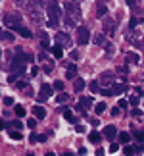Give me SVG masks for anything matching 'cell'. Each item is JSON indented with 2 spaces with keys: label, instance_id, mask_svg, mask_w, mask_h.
<instances>
[{
  "label": "cell",
  "instance_id": "6da1fadb",
  "mask_svg": "<svg viewBox=\"0 0 144 156\" xmlns=\"http://www.w3.org/2000/svg\"><path fill=\"white\" fill-rule=\"evenodd\" d=\"M46 16H48V27H56L60 17H62V6L58 2H48L46 4Z\"/></svg>",
  "mask_w": 144,
  "mask_h": 156
},
{
  "label": "cell",
  "instance_id": "7a4b0ae2",
  "mask_svg": "<svg viewBox=\"0 0 144 156\" xmlns=\"http://www.w3.org/2000/svg\"><path fill=\"white\" fill-rule=\"evenodd\" d=\"M2 21H4L6 27H12L14 31H17L19 27H23V25H21V16H19V14H6Z\"/></svg>",
  "mask_w": 144,
  "mask_h": 156
},
{
  "label": "cell",
  "instance_id": "3957f363",
  "mask_svg": "<svg viewBox=\"0 0 144 156\" xmlns=\"http://www.w3.org/2000/svg\"><path fill=\"white\" fill-rule=\"evenodd\" d=\"M63 10H65V16L73 17V20H79L81 17V8L77 2H63Z\"/></svg>",
  "mask_w": 144,
  "mask_h": 156
},
{
  "label": "cell",
  "instance_id": "277c9868",
  "mask_svg": "<svg viewBox=\"0 0 144 156\" xmlns=\"http://www.w3.org/2000/svg\"><path fill=\"white\" fill-rule=\"evenodd\" d=\"M10 69H12V73L14 75H23L25 73V69H27V64L23 62V60H19V58H14L12 60V64H10Z\"/></svg>",
  "mask_w": 144,
  "mask_h": 156
},
{
  "label": "cell",
  "instance_id": "5b68a950",
  "mask_svg": "<svg viewBox=\"0 0 144 156\" xmlns=\"http://www.w3.org/2000/svg\"><path fill=\"white\" fill-rule=\"evenodd\" d=\"M52 91H54V87H52V85H48V83H43V85H40V91H39L37 100H39V102H46V100L52 97Z\"/></svg>",
  "mask_w": 144,
  "mask_h": 156
},
{
  "label": "cell",
  "instance_id": "8992f818",
  "mask_svg": "<svg viewBox=\"0 0 144 156\" xmlns=\"http://www.w3.org/2000/svg\"><path fill=\"white\" fill-rule=\"evenodd\" d=\"M88 41H91V31L87 27H77V43L83 46V44H88Z\"/></svg>",
  "mask_w": 144,
  "mask_h": 156
},
{
  "label": "cell",
  "instance_id": "52a82bcc",
  "mask_svg": "<svg viewBox=\"0 0 144 156\" xmlns=\"http://www.w3.org/2000/svg\"><path fill=\"white\" fill-rule=\"evenodd\" d=\"M98 81H100V85H108V89H111L113 85H115V77H113L111 71H104Z\"/></svg>",
  "mask_w": 144,
  "mask_h": 156
},
{
  "label": "cell",
  "instance_id": "ba28073f",
  "mask_svg": "<svg viewBox=\"0 0 144 156\" xmlns=\"http://www.w3.org/2000/svg\"><path fill=\"white\" fill-rule=\"evenodd\" d=\"M115 29H117L115 20L106 17V20H104V33H106V35H115Z\"/></svg>",
  "mask_w": 144,
  "mask_h": 156
},
{
  "label": "cell",
  "instance_id": "9c48e42d",
  "mask_svg": "<svg viewBox=\"0 0 144 156\" xmlns=\"http://www.w3.org/2000/svg\"><path fill=\"white\" fill-rule=\"evenodd\" d=\"M56 44H60L62 48H67V46H71V39L67 33H58L56 35Z\"/></svg>",
  "mask_w": 144,
  "mask_h": 156
},
{
  "label": "cell",
  "instance_id": "30bf717a",
  "mask_svg": "<svg viewBox=\"0 0 144 156\" xmlns=\"http://www.w3.org/2000/svg\"><path fill=\"white\" fill-rule=\"evenodd\" d=\"M117 135H119V133H117L115 125H106V127H104V131H102V137H106L108 141H113Z\"/></svg>",
  "mask_w": 144,
  "mask_h": 156
},
{
  "label": "cell",
  "instance_id": "8fae6325",
  "mask_svg": "<svg viewBox=\"0 0 144 156\" xmlns=\"http://www.w3.org/2000/svg\"><path fill=\"white\" fill-rule=\"evenodd\" d=\"M111 91H113V94H123V93L129 91V85L127 83H115V85L111 87Z\"/></svg>",
  "mask_w": 144,
  "mask_h": 156
},
{
  "label": "cell",
  "instance_id": "7c38bea8",
  "mask_svg": "<svg viewBox=\"0 0 144 156\" xmlns=\"http://www.w3.org/2000/svg\"><path fill=\"white\" fill-rule=\"evenodd\" d=\"M33 116L37 118V119H44L46 118V110H44L43 106H35L33 108Z\"/></svg>",
  "mask_w": 144,
  "mask_h": 156
},
{
  "label": "cell",
  "instance_id": "4fadbf2b",
  "mask_svg": "<svg viewBox=\"0 0 144 156\" xmlns=\"http://www.w3.org/2000/svg\"><path fill=\"white\" fill-rule=\"evenodd\" d=\"M85 85H87V83H85V79H81V77H77V79L73 81V91H75V93H81L83 89H85Z\"/></svg>",
  "mask_w": 144,
  "mask_h": 156
},
{
  "label": "cell",
  "instance_id": "5bb4252c",
  "mask_svg": "<svg viewBox=\"0 0 144 156\" xmlns=\"http://www.w3.org/2000/svg\"><path fill=\"white\" fill-rule=\"evenodd\" d=\"M96 16H98V17L108 16V6L104 2H98V6H96Z\"/></svg>",
  "mask_w": 144,
  "mask_h": 156
},
{
  "label": "cell",
  "instance_id": "9a60e30c",
  "mask_svg": "<svg viewBox=\"0 0 144 156\" xmlns=\"http://www.w3.org/2000/svg\"><path fill=\"white\" fill-rule=\"evenodd\" d=\"M88 141H91L92 145H98V143L102 141V135L98 133V131H91V133H88Z\"/></svg>",
  "mask_w": 144,
  "mask_h": 156
},
{
  "label": "cell",
  "instance_id": "2e32d148",
  "mask_svg": "<svg viewBox=\"0 0 144 156\" xmlns=\"http://www.w3.org/2000/svg\"><path fill=\"white\" fill-rule=\"evenodd\" d=\"M75 75H77V66L67 64V73H65V77H67V79H75Z\"/></svg>",
  "mask_w": 144,
  "mask_h": 156
},
{
  "label": "cell",
  "instance_id": "e0dca14e",
  "mask_svg": "<svg viewBox=\"0 0 144 156\" xmlns=\"http://www.w3.org/2000/svg\"><path fill=\"white\" fill-rule=\"evenodd\" d=\"M50 52L54 54V58H63V48H62V46H60V44H54L52 46V48H50Z\"/></svg>",
  "mask_w": 144,
  "mask_h": 156
},
{
  "label": "cell",
  "instance_id": "ac0fdd59",
  "mask_svg": "<svg viewBox=\"0 0 144 156\" xmlns=\"http://www.w3.org/2000/svg\"><path fill=\"white\" fill-rule=\"evenodd\" d=\"M40 44H43V48H52V46H50V39H48V35L43 31V33H40Z\"/></svg>",
  "mask_w": 144,
  "mask_h": 156
},
{
  "label": "cell",
  "instance_id": "d6986e66",
  "mask_svg": "<svg viewBox=\"0 0 144 156\" xmlns=\"http://www.w3.org/2000/svg\"><path fill=\"white\" fill-rule=\"evenodd\" d=\"M117 139H119V143H123V145L127 147L129 143H131V135H129V133H125V131H121V133L117 135Z\"/></svg>",
  "mask_w": 144,
  "mask_h": 156
},
{
  "label": "cell",
  "instance_id": "ffe728a7",
  "mask_svg": "<svg viewBox=\"0 0 144 156\" xmlns=\"http://www.w3.org/2000/svg\"><path fill=\"white\" fill-rule=\"evenodd\" d=\"M17 33H19L23 39H31V37H33L31 29H27V27H19V29H17Z\"/></svg>",
  "mask_w": 144,
  "mask_h": 156
},
{
  "label": "cell",
  "instance_id": "44dd1931",
  "mask_svg": "<svg viewBox=\"0 0 144 156\" xmlns=\"http://www.w3.org/2000/svg\"><path fill=\"white\" fill-rule=\"evenodd\" d=\"M133 137L136 139V143H144V129H133Z\"/></svg>",
  "mask_w": 144,
  "mask_h": 156
},
{
  "label": "cell",
  "instance_id": "7402d4cb",
  "mask_svg": "<svg viewBox=\"0 0 144 156\" xmlns=\"http://www.w3.org/2000/svg\"><path fill=\"white\" fill-rule=\"evenodd\" d=\"M127 60H129L131 64H139L140 62V56L136 52H127Z\"/></svg>",
  "mask_w": 144,
  "mask_h": 156
},
{
  "label": "cell",
  "instance_id": "603a6c76",
  "mask_svg": "<svg viewBox=\"0 0 144 156\" xmlns=\"http://www.w3.org/2000/svg\"><path fill=\"white\" fill-rule=\"evenodd\" d=\"M123 154H125V156H135V154H136V147H131V145L123 147Z\"/></svg>",
  "mask_w": 144,
  "mask_h": 156
},
{
  "label": "cell",
  "instance_id": "cb8c5ba5",
  "mask_svg": "<svg viewBox=\"0 0 144 156\" xmlns=\"http://www.w3.org/2000/svg\"><path fill=\"white\" fill-rule=\"evenodd\" d=\"M142 23V20L140 17H131V21H129V27H131V31H135L136 29V25H140Z\"/></svg>",
  "mask_w": 144,
  "mask_h": 156
},
{
  "label": "cell",
  "instance_id": "d4e9b609",
  "mask_svg": "<svg viewBox=\"0 0 144 156\" xmlns=\"http://www.w3.org/2000/svg\"><path fill=\"white\" fill-rule=\"evenodd\" d=\"M81 106L83 108H91L92 106V97H81Z\"/></svg>",
  "mask_w": 144,
  "mask_h": 156
},
{
  "label": "cell",
  "instance_id": "484cf974",
  "mask_svg": "<svg viewBox=\"0 0 144 156\" xmlns=\"http://www.w3.org/2000/svg\"><path fill=\"white\" fill-rule=\"evenodd\" d=\"M106 108H108L106 102H98V104H94V112L100 116V114H104V112H106Z\"/></svg>",
  "mask_w": 144,
  "mask_h": 156
},
{
  "label": "cell",
  "instance_id": "4316f807",
  "mask_svg": "<svg viewBox=\"0 0 144 156\" xmlns=\"http://www.w3.org/2000/svg\"><path fill=\"white\" fill-rule=\"evenodd\" d=\"M8 133H10V137H12L14 141H21V139H23L21 131H17V129H12V131H8Z\"/></svg>",
  "mask_w": 144,
  "mask_h": 156
},
{
  "label": "cell",
  "instance_id": "83f0119b",
  "mask_svg": "<svg viewBox=\"0 0 144 156\" xmlns=\"http://www.w3.org/2000/svg\"><path fill=\"white\" fill-rule=\"evenodd\" d=\"M104 50H106L108 56H113V54H115V46H113L111 43H106V44H104Z\"/></svg>",
  "mask_w": 144,
  "mask_h": 156
},
{
  "label": "cell",
  "instance_id": "f1b7e54d",
  "mask_svg": "<svg viewBox=\"0 0 144 156\" xmlns=\"http://www.w3.org/2000/svg\"><path fill=\"white\" fill-rule=\"evenodd\" d=\"M88 89H91V93H100V81H91V85H88Z\"/></svg>",
  "mask_w": 144,
  "mask_h": 156
},
{
  "label": "cell",
  "instance_id": "f546056e",
  "mask_svg": "<svg viewBox=\"0 0 144 156\" xmlns=\"http://www.w3.org/2000/svg\"><path fill=\"white\" fill-rule=\"evenodd\" d=\"M67 100H69V94H67V93H60L58 97H56V102H58V104H62V102H67Z\"/></svg>",
  "mask_w": 144,
  "mask_h": 156
},
{
  "label": "cell",
  "instance_id": "4dcf8cb0",
  "mask_svg": "<svg viewBox=\"0 0 144 156\" xmlns=\"http://www.w3.org/2000/svg\"><path fill=\"white\" fill-rule=\"evenodd\" d=\"M62 112H63V118L67 119V122H75V118H73V112H71L69 108H63Z\"/></svg>",
  "mask_w": 144,
  "mask_h": 156
},
{
  "label": "cell",
  "instance_id": "1f68e13d",
  "mask_svg": "<svg viewBox=\"0 0 144 156\" xmlns=\"http://www.w3.org/2000/svg\"><path fill=\"white\" fill-rule=\"evenodd\" d=\"M14 112H15V116H17V118H23V116H25V108H23L21 104H15Z\"/></svg>",
  "mask_w": 144,
  "mask_h": 156
},
{
  "label": "cell",
  "instance_id": "d6a6232c",
  "mask_svg": "<svg viewBox=\"0 0 144 156\" xmlns=\"http://www.w3.org/2000/svg\"><path fill=\"white\" fill-rule=\"evenodd\" d=\"M94 43H96V44H106V37H104V33L94 35Z\"/></svg>",
  "mask_w": 144,
  "mask_h": 156
},
{
  "label": "cell",
  "instance_id": "836d02e7",
  "mask_svg": "<svg viewBox=\"0 0 144 156\" xmlns=\"http://www.w3.org/2000/svg\"><path fill=\"white\" fill-rule=\"evenodd\" d=\"M0 35H2V41H6V43H12V41H14V35L10 31H2Z\"/></svg>",
  "mask_w": 144,
  "mask_h": 156
},
{
  "label": "cell",
  "instance_id": "e575fe53",
  "mask_svg": "<svg viewBox=\"0 0 144 156\" xmlns=\"http://www.w3.org/2000/svg\"><path fill=\"white\" fill-rule=\"evenodd\" d=\"M54 91H60V93H63V81H54Z\"/></svg>",
  "mask_w": 144,
  "mask_h": 156
},
{
  "label": "cell",
  "instance_id": "d590c367",
  "mask_svg": "<svg viewBox=\"0 0 144 156\" xmlns=\"http://www.w3.org/2000/svg\"><path fill=\"white\" fill-rule=\"evenodd\" d=\"M27 127L31 129V131L37 127V118H29V119H27Z\"/></svg>",
  "mask_w": 144,
  "mask_h": 156
},
{
  "label": "cell",
  "instance_id": "8d00e7d4",
  "mask_svg": "<svg viewBox=\"0 0 144 156\" xmlns=\"http://www.w3.org/2000/svg\"><path fill=\"white\" fill-rule=\"evenodd\" d=\"M63 23L67 27H75V21H73V17H69V16H63Z\"/></svg>",
  "mask_w": 144,
  "mask_h": 156
},
{
  "label": "cell",
  "instance_id": "74e56055",
  "mask_svg": "<svg viewBox=\"0 0 144 156\" xmlns=\"http://www.w3.org/2000/svg\"><path fill=\"white\" fill-rule=\"evenodd\" d=\"M15 87H17V89H25V91H27V89H29V83H27V81H17Z\"/></svg>",
  "mask_w": 144,
  "mask_h": 156
},
{
  "label": "cell",
  "instance_id": "f35d334b",
  "mask_svg": "<svg viewBox=\"0 0 144 156\" xmlns=\"http://www.w3.org/2000/svg\"><path fill=\"white\" fill-rule=\"evenodd\" d=\"M100 94H102V97H113V91H111V89H102Z\"/></svg>",
  "mask_w": 144,
  "mask_h": 156
},
{
  "label": "cell",
  "instance_id": "ab89813d",
  "mask_svg": "<svg viewBox=\"0 0 144 156\" xmlns=\"http://www.w3.org/2000/svg\"><path fill=\"white\" fill-rule=\"evenodd\" d=\"M10 125H12V127H15V129H17V131H19V129H21V127H23V123H21V122H19V119H14V122H12V123H10Z\"/></svg>",
  "mask_w": 144,
  "mask_h": 156
},
{
  "label": "cell",
  "instance_id": "60d3db41",
  "mask_svg": "<svg viewBox=\"0 0 144 156\" xmlns=\"http://www.w3.org/2000/svg\"><path fill=\"white\" fill-rule=\"evenodd\" d=\"M117 106L121 108V110H127V106H129V102H127V100H125V98H121V100H119V102H117Z\"/></svg>",
  "mask_w": 144,
  "mask_h": 156
},
{
  "label": "cell",
  "instance_id": "b9f144b4",
  "mask_svg": "<svg viewBox=\"0 0 144 156\" xmlns=\"http://www.w3.org/2000/svg\"><path fill=\"white\" fill-rule=\"evenodd\" d=\"M139 98H140L139 94H135V97H131V98H129V104H133V106H136V104H139Z\"/></svg>",
  "mask_w": 144,
  "mask_h": 156
},
{
  "label": "cell",
  "instance_id": "7bdbcfd3",
  "mask_svg": "<svg viewBox=\"0 0 144 156\" xmlns=\"http://www.w3.org/2000/svg\"><path fill=\"white\" fill-rule=\"evenodd\" d=\"M4 104L6 106H14V98H12V97H4Z\"/></svg>",
  "mask_w": 144,
  "mask_h": 156
},
{
  "label": "cell",
  "instance_id": "ee69618b",
  "mask_svg": "<svg viewBox=\"0 0 144 156\" xmlns=\"http://www.w3.org/2000/svg\"><path fill=\"white\" fill-rule=\"evenodd\" d=\"M29 141H31V143H39V135L31 131V135H29Z\"/></svg>",
  "mask_w": 144,
  "mask_h": 156
},
{
  "label": "cell",
  "instance_id": "f6af8a7d",
  "mask_svg": "<svg viewBox=\"0 0 144 156\" xmlns=\"http://www.w3.org/2000/svg\"><path fill=\"white\" fill-rule=\"evenodd\" d=\"M119 151V145H117V143H111V145H110V152H117Z\"/></svg>",
  "mask_w": 144,
  "mask_h": 156
},
{
  "label": "cell",
  "instance_id": "bcb514c9",
  "mask_svg": "<svg viewBox=\"0 0 144 156\" xmlns=\"http://www.w3.org/2000/svg\"><path fill=\"white\" fill-rule=\"evenodd\" d=\"M117 71H119V73H129V68H127V66H119Z\"/></svg>",
  "mask_w": 144,
  "mask_h": 156
},
{
  "label": "cell",
  "instance_id": "7dc6e473",
  "mask_svg": "<svg viewBox=\"0 0 144 156\" xmlns=\"http://www.w3.org/2000/svg\"><path fill=\"white\" fill-rule=\"evenodd\" d=\"M119 112H121V108H119V106H115V108H111V116H119Z\"/></svg>",
  "mask_w": 144,
  "mask_h": 156
},
{
  "label": "cell",
  "instance_id": "c3c4849f",
  "mask_svg": "<svg viewBox=\"0 0 144 156\" xmlns=\"http://www.w3.org/2000/svg\"><path fill=\"white\" fill-rule=\"evenodd\" d=\"M43 69L46 71V73H50V71H52L54 68H52V64H44V66H43Z\"/></svg>",
  "mask_w": 144,
  "mask_h": 156
},
{
  "label": "cell",
  "instance_id": "681fc988",
  "mask_svg": "<svg viewBox=\"0 0 144 156\" xmlns=\"http://www.w3.org/2000/svg\"><path fill=\"white\" fill-rule=\"evenodd\" d=\"M77 133H85V131H87V127H85V125H77Z\"/></svg>",
  "mask_w": 144,
  "mask_h": 156
},
{
  "label": "cell",
  "instance_id": "f907efd6",
  "mask_svg": "<svg viewBox=\"0 0 144 156\" xmlns=\"http://www.w3.org/2000/svg\"><path fill=\"white\" fill-rule=\"evenodd\" d=\"M81 56H79V52H77V50H73V52H71V60H79Z\"/></svg>",
  "mask_w": 144,
  "mask_h": 156
},
{
  "label": "cell",
  "instance_id": "816d5d0a",
  "mask_svg": "<svg viewBox=\"0 0 144 156\" xmlns=\"http://www.w3.org/2000/svg\"><path fill=\"white\" fill-rule=\"evenodd\" d=\"M131 114H133V116H135V118H140V114H142V112L139 110V108H135V110H133V112H131Z\"/></svg>",
  "mask_w": 144,
  "mask_h": 156
},
{
  "label": "cell",
  "instance_id": "f5cc1de1",
  "mask_svg": "<svg viewBox=\"0 0 144 156\" xmlns=\"http://www.w3.org/2000/svg\"><path fill=\"white\" fill-rule=\"evenodd\" d=\"M44 60H46V52H40L39 54V62H44Z\"/></svg>",
  "mask_w": 144,
  "mask_h": 156
},
{
  "label": "cell",
  "instance_id": "db71d44e",
  "mask_svg": "<svg viewBox=\"0 0 144 156\" xmlns=\"http://www.w3.org/2000/svg\"><path fill=\"white\" fill-rule=\"evenodd\" d=\"M39 73V68H37V66H33V68H31V75L35 77V75H37Z\"/></svg>",
  "mask_w": 144,
  "mask_h": 156
},
{
  "label": "cell",
  "instance_id": "11a10c76",
  "mask_svg": "<svg viewBox=\"0 0 144 156\" xmlns=\"http://www.w3.org/2000/svg\"><path fill=\"white\" fill-rule=\"evenodd\" d=\"M106 152H104V148H96V156H104Z\"/></svg>",
  "mask_w": 144,
  "mask_h": 156
},
{
  "label": "cell",
  "instance_id": "9f6ffc18",
  "mask_svg": "<svg viewBox=\"0 0 144 156\" xmlns=\"http://www.w3.org/2000/svg\"><path fill=\"white\" fill-rule=\"evenodd\" d=\"M39 143H46V135H39Z\"/></svg>",
  "mask_w": 144,
  "mask_h": 156
},
{
  "label": "cell",
  "instance_id": "6f0895ef",
  "mask_svg": "<svg viewBox=\"0 0 144 156\" xmlns=\"http://www.w3.org/2000/svg\"><path fill=\"white\" fill-rule=\"evenodd\" d=\"M91 123H92V127H98V125H100V122H98V119H92Z\"/></svg>",
  "mask_w": 144,
  "mask_h": 156
},
{
  "label": "cell",
  "instance_id": "680465c9",
  "mask_svg": "<svg viewBox=\"0 0 144 156\" xmlns=\"http://www.w3.org/2000/svg\"><path fill=\"white\" fill-rule=\"evenodd\" d=\"M79 154H81V156H83V154H87V148H85V147H81V148H79Z\"/></svg>",
  "mask_w": 144,
  "mask_h": 156
},
{
  "label": "cell",
  "instance_id": "91938a15",
  "mask_svg": "<svg viewBox=\"0 0 144 156\" xmlns=\"http://www.w3.org/2000/svg\"><path fill=\"white\" fill-rule=\"evenodd\" d=\"M44 156H56V154H54V152H46Z\"/></svg>",
  "mask_w": 144,
  "mask_h": 156
},
{
  "label": "cell",
  "instance_id": "94428289",
  "mask_svg": "<svg viewBox=\"0 0 144 156\" xmlns=\"http://www.w3.org/2000/svg\"><path fill=\"white\" fill-rule=\"evenodd\" d=\"M27 156H35V154H33V152H27Z\"/></svg>",
  "mask_w": 144,
  "mask_h": 156
},
{
  "label": "cell",
  "instance_id": "6125c7cd",
  "mask_svg": "<svg viewBox=\"0 0 144 156\" xmlns=\"http://www.w3.org/2000/svg\"><path fill=\"white\" fill-rule=\"evenodd\" d=\"M63 156H67V154H63Z\"/></svg>",
  "mask_w": 144,
  "mask_h": 156
}]
</instances>
